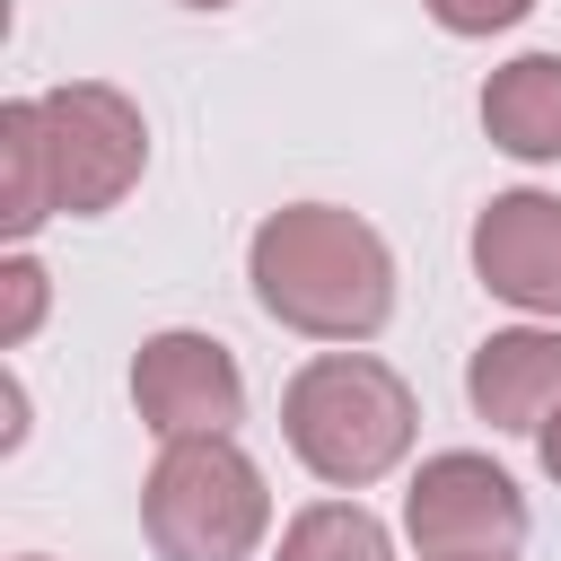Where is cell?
Wrapping results in <instances>:
<instances>
[{"label": "cell", "mask_w": 561, "mask_h": 561, "mask_svg": "<svg viewBox=\"0 0 561 561\" xmlns=\"http://www.w3.org/2000/svg\"><path fill=\"white\" fill-rule=\"evenodd\" d=\"M245 280H254L272 324H289L307 342H333V351L386 333V316H394V254H386V237L359 210H333V202L272 210L254 228V245H245Z\"/></svg>", "instance_id": "cell-1"}, {"label": "cell", "mask_w": 561, "mask_h": 561, "mask_svg": "<svg viewBox=\"0 0 561 561\" xmlns=\"http://www.w3.org/2000/svg\"><path fill=\"white\" fill-rule=\"evenodd\" d=\"M412 430H421V403H412V386L377 351H316L280 386V438L333 491L386 482L412 456Z\"/></svg>", "instance_id": "cell-2"}, {"label": "cell", "mask_w": 561, "mask_h": 561, "mask_svg": "<svg viewBox=\"0 0 561 561\" xmlns=\"http://www.w3.org/2000/svg\"><path fill=\"white\" fill-rule=\"evenodd\" d=\"M140 535L158 561H245L272 535L263 465L237 438H175L140 482Z\"/></svg>", "instance_id": "cell-3"}, {"label": "cell", "mask_w": 561, "mask_h": 561, "mask_svg": "<svg viewBox=\"0 0 561 561\" xmlns=\"http://www.w3.org/2000/svg\"><path fill=\"white\" fill-rule=\"evenodd\" d=\"M403 535L421 543V561H517L526 491L473 447L421 456V473L403 491Z\"/></svg>", "instance_id": "cell-4"}, {"label": "cell", "mask_w": 561, "mask_h": 561, "mask_svg": "<svg viewBox=\"0 0 561 561\" xmlns=\"http://www.w3.org/2000/svg\"><path fill=\"white\" fill-rule=\"evenodd\" d=\"M131 412L158 447L175 438H237L245 421V368L219 333H193V324H167L131 351Z\"/></svg>", "instance_id": "cell-5"}, {"label": "cell", "mask_w": 561, "mask_h": 561, "mask_svg": "<svg viewBox=\"0 0 561 561\" xmlns=\"http://www.w3.org/2000/svg\"><path fill=\"white\" fill-rule=\"evenodd\" d=\"M44 123H53V158H61V210L70 219H96L114 210L140 167H149V123L123 88L105 79H70V88H44Z\"/></svg>", "instance_id": "cell-6"}, {"label": "cell", "mask_w": 561, "mask_h": 561, "mask_svg": "<svg viewBox=\"0 0 561 561\" xmlns=\"http://www.w3.org/2000/svg\"><path fill=\"white\" fill-rule=\"evenodd\" d=\"M473 272L491 298L526 316H561V193H491L473 219Z\"/></svg>", "instance_id": "cell-7"}, {"label": "cell", "mask_w": 561, "mask_h": 561, "mask_svg": "<svg viewBox=\"0 0 561 561\" xmlns=\"http://www.w3.org/2000/svg\"><path fill=\"white\" fill-rule=\"evenodd\" d=\"M465 403L491 421V430H543L561 412V333L543 324H508L491 342H473L465 359Z\"/></svg>", "instance_id": "cell-8"}, {"label": "cell", "mask_w": 561, "mask_h": 561, "mask_svg": "<svg viewBox=\"0 0 561 561\" xmlns=\"http://www.w3.org/2000/svg\"><path fill=\"white\" fill-rule=\"evenodd\" d=\"M482 131L491 149L552 167L561 158V53H517L482 79Z\"/></svg>", "instance_id": "cell-9"}, {"label": "cell", "mask_w": 561, "mask_h": 561, "mask_svg": "<svg viewBox=\"0 0 561 561\" xmlns=\"http://www.w3.org/2000/svg\"><path fill=\"white\" fill-rule=\"evenodd\" d=\"M0 175H9L0 228H9V245H26V237L61 210V158H53L44 96H9V105H0Z\"/></svg>", "instance_id": "cell-10"}, {"label": "cell", "mask_w": 561, "mask_h": 561, "mask_svg": "<svg viewBox=\"0 0 561 561\" xmlns=\"http://www.w3.org/2000/svg\"><path fill=\"white\" fill-rule=\"evenodd\" d=\"M280 561H394V535L359 500H316L280 526Z\"/></svg>", "instance_id": "cell-11"}, {"label": "cell", "mask_w": 561, "mask_h": 561, "mask_svg": "<svg viewBox=\"0 0 561 561\" xmlns=\"http://www.w3.org/2000/svg\"><path fill=\"white\" fill-rule=\"evenodd\" d=\"M0 289H9V316H0V351H18V342L44 324V298H53V289H44V263L18 245V254L0 263Z\"/></svg>", "instance_id": "cell-12"}, {"label": "cell", "mask_w": 561, "mask_h": 561, "mask_svg": "<svg viewBox=\"0 0 561 561\" xmlns=\"http://www.w3.org/2000/svg\"><path fill=\"white\" fill-rule=\"evenodd\" d=\"M447 35H500V26H517L535 0H421Z\"/></svg>", "instance_id": "cell-13"}, {"label": "cell", "mask_w": 561, "mask_h": 561, "mask_svg": "<svg viewBox=\"0 0 561 561\" xmlns=\"http://www.w3.org/2000/svg\"><path fill=\"white\" fill-rule=\"evenodd\" d=\"M535 456H543V473H552V482H561V412H552V421H543V430H535Z\"/></svg>", "instance_id": "cell-14"}, {"label": "cell", "mask_w": 561, "mask_h": 561, "mask_svg": "<svg viewBox=\"0 0 561 561\" xmlns=\"http://www.w3.org/2000/svg\"><path fill=\"white\" fill-rule=\"evenodd\" d=\"M184 9H228V0H184Z\"/></svg>", "instance_id": "cell-15"}, {"label": "cell", "mask_w": 561, "mask_h": 561, "mask_svg": "<svg viewBox=\"0 0 561 561\" xmlns=\"http://www.w3.org/2000/svg\"><path fill=\"white\" fill-rule=\"evenodd\" d=\"M26 561H44V552H26Z\"/></svg>", "instance_id": "cell-16"}]
</instances>
